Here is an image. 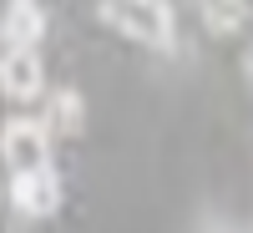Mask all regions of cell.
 <instances>
[{
    "instance_id": "6da1fadb",
    "label": "cell",
    "mask_w": 253,
    "mask_h": 233,
    "mask_svg": "<svg viewBox=\"0 0 253 233\" xmlns=\"http://www.w3.org/2000/svg\"><path fill=\"white\" fill-rule=\"evenodd\" d=\"M107 20L142 46H172V10L162 0H107Z\"/></svg>"
},
{
    "instance_id": "52a82bcc",
    "label": "cell",
    "mask_w": 253,
    "mask_h": 233,
    "mask_svg": "<svg viewBox=\"0 0 253 233\" xmlns=\"http://www.w3.org/2000/svg\"><path fill=\"white\" fill-rule=\"evenodd\" d=\"M238 20H243L238 0H208V26H213V31H233Z\"/></svg>"
},
{
    "instance_id": "7a4b0ae2",
    "label": "cell",
    "mask_w": 253,
    "mask_h": 233,
    "mask_svg": "<svg viewBox=\"0 0 253 233\" xmlns=\"http://www.w3.org/2000/svg\"><path fill=\"white\" fill-rule=\"evenodd\" d=\"M0 157H5L10 173L51 167V132L41 127V117H10L0 127Z\"/></svg>"
},
{
    "instance_id": "277c9868",
    "label": "cell",
    "mask_w": 253,
    "mask_h": 233,
    "mask_svg": "<svg viewBox=\"0 0 253 233\" xmlns=\"http://www.w3.org/2000/svg\"><path fill=\"white\" fill-rule=\"evenodd\" d=\"M10 198H15V208H20L26 218H51L56 208H61V183H56V173H51V167H36V173H15Z\"/></svg>"
},
{
    "instance_id": "5b68a950",
    "label": "cell",
    "mask_w": 253,
    "mask_h": 233,
    "mask_svg": "<svg viewBox=\"0 0 253 233\" xmlns=\"http://www.w3.org/2000/svg\"><path fill=\"white\" fill-rule=\"evenodd\" d=\"M41 36H46V15L36 0H10L0 10V41L5 46H41Z\"/></svg>"
},
{
    "instance_id": "3957f363",
    "label": "cell",
    "mask_w": 253,
    "mask_h": 233,
    "mask_svg": "<svg viewBox=\"0 0 253 233\" xmlns=\"http://www.w3.org/2000/svg\"><path fill=\"white\" fill-rule=\"evenodd\" d=\"M0 92L10 101H36L46 92V66L36 46H10V56H0Z\"/></svg>"
},
{
    "instance_id": "8992f818",
    "label": "cell",
    "mask_w": 253,
    "mask_h": 233,
    "mask_svg": "<svg viewBox=\"0 0 253 233\" xmlns=\"http://www.w3.org/2000/svg\"><path fill=\"white\" fill-rule=\"evenodd\" d=\"M81 122H86V107H81V92L61 87L46 96V112H41V127H46L51 137H76Z\"/></svg>"
}]
</instances>
